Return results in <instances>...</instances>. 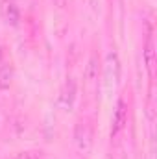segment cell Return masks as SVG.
Masks as SVG:
<instances>
[{
	"label": "cell",
	"instance_id": "cell-1",
	"mask_svg": "<svg viewBox=\"0 0 157 159\" xmlns=\"http://www.w3.org/2000/svg\"><path fill=\"white\" fill-rule=\"evenodd\" d=\"M74 144L83 156H87L92 148V128L83 120H79L74 128Z\"/></svg>",
	"mask_w": 157,
	"mask_h": 159
},
{
	"label": "cell",
	"instance_id": "cell-2",
	"mask_svg": "<svg viewBox=\"0 0 157 159\" xmlns=\"http://www.w3.org/2000/svg\"><path fill=\"white\" fill-rule=\"evenodd\" d=\"M128 102L124 98H118L117 106H115V113H113V122H111V139H115L117 135L122 133V129L128 124Z\"/></svg>",
	"mask_w": 157,
	"mask_h": 159
},
{
	"label": "cell",
	"instance_id": "cell-3",
	"mask_svg": "<svg viewBox=\"0 0 157 159\" xmlns=\"http://www.w3.org/2000/svg\"><path fill=\"white\" fill-rule=\"evenodd\" d=\"M118 78H120V61H118V56L115 52H109L107 54V61H105V83L107 87H115L117 85Z\"/></svg>",
	"mask_w": 157,
	"mask_h": 159
},
{
	"label": "cell",
	"instance_id": "cell-4",
	"mask_svg": "<svg viewBox=\"0 0 157 159\" xmlns=\"http://www.w3.org/2000/svg\"><path fill=\"white\" fill-rule=\"evenodd\" d=\"M98 70H100L98 57L92 54L91 59H89V63H87V69H85V85H87L89 91H94L98 87Z\"/></svg>",
	"mask_w": 157,
	"mask_h": 159
},
{
	"label": "cell",
	"instance_id": "cell-5",
	"mask_svg": "<svg viewBox=\"0 0 157 159\" xmlns=\"http://www.w3.org/2000/svg\"><path fill=\"white\" fill-rule=\"evenodd\" d=\"M144 63H146V70L150 74V78H154V69H155V46H154V39L148 37L146 44H144Z\"/></svg>",
	"mask_w": 157,
	"mask_h": 159
},
{
	"label": "cell",
	"instance_id": "cell-6",
	"mask_svg": "<svg viewBox=\"0 0 157 159\" xmlns=\"http://www.w3.org/2000/svg\"><path fill=\"white\" fill-rule=\"evenodd\" d=\"M74 96H76V81H74L72 78H69V80H67V83H65L63 94H61L63 106H65L67 109H70V107H72V104H74Z\"/></svg>",
	"mask_w": 157,
	"mask_h": 159
},
{
	"label": "cell",
	"instance_id": "cell-7",
	"mask_svg": "<svg viewBox=\"0 0 157 159\" xmlns=\"http://www.w3.org/2000/svg\"><path fill=\"white\" fill-rule=\"evenodd\" d=\"M13 76H15V72H13L11 63H4V65L0 67V89H2V91H6V89L11 87Z\"/></svg>",
	"mask_w": 157,
	"mask_h": 159
},
{
	"label": "cell",
	"instance_id": "cell-8",
	"mask_svg": "<svg viewBox=\"0 0 157 159\" xmlns=\"http://www.w3.org/2000/svg\"><path fill=\"white\" fill-rule=\"evenodd\" d=\"M2 11H4V19H6L7 24H11V26L19 24V9H17V6L13 2H4Z\"/></svg>",
	"mask_w": 157,
	"mask_h": 159
},
{
	"label": "cell",
	"instance_id": "cell-9",
	"mask_svg": "<svg viewBox=\"0 0 157 159\" xmlns=\"http://www.w3.org/2000/svg\"><path fill=\"white\" fill-rule=\"evenodd\" d=\"M11 159H39V156L35 152H19V154H15Z\"/></svg>",
	"mask_w": 157,
	"mask_h": 159
}]
</instances>
